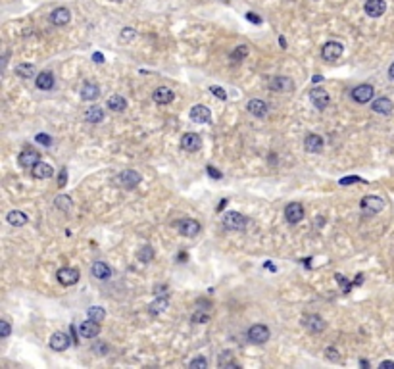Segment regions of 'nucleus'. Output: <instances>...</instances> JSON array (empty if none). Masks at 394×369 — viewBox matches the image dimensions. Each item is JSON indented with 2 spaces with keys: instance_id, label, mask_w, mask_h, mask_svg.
Instances as JSON below:
<instances>
[{
  "instance_id": "obj_1",
  "label": "nucleus",
  "mask_w": 394,
  "mask_h": 369,
  "mask_svg": "<svg viewBox=\"0 0 394 369\" xmlns=\"http://www.w3.org/2000/svg\"><path fill=\"white\" fill-rule=\"evenodd\" d=\"M360 208L361 212H363V216H375V214H379L384 208V200L379 198V196H365L361 200Z\"/></svg>"
},
{
  "instance_id": "obj_2",
  "label": "nucleus",
  "mask_w": 394,
  "mask_h": 369,
  "mask_svg": "<svg viewBox=\"0 0 394 369\" xmlns=\"http://www.w3.org/2000/svg\"><path fill=\"white\" fill-rule=\"evenodd\" d=\"M223 225L229 229V231H242V229L248 225V219L239 214V212H227L223 216Z\"/></svg>"
},
{
  "instance_id": "obj_3",
  "label": "nucleus",
  "mask_w": 394,
  "mask_h": 369,
  "mask_svg": "<svg viewBox=\"0 0 394 369\" xmlns=\"http://www.w3.org/2000/svg\"><path fill=\"white\" fill-rule=\"evenodd\" d=\"M344 52V46L337 41H329V43L323 44V48H321V56H323V60L325 62H335V60H339L340 56Z\"/></svg>"
},
{
  "instance_id": "obj_4",
  "label": "nucleus",
  "mask_w": 394,
  "mask_h": 369,
  "mask_svg": "<svg viewBox=\"0 0 394 369\" xmlns=\"http://www.w3.org/2000/svg\"><path fill=\"white\" fill-rule=\"evenodd\" d=\"M116 183L123 187V189H135L137 185L141 183V175L137 173V171H133V169H125V171H121L118 177H116Z\"/></svg>"
},
{
  "instance_id": "obj_5",
  "label": "nucleus",
  "mask_w": 394,
  "mask_h": 369,
  "mask_svg": "<svg viewBox=\"0 0 394 369\" xmlns=\"http://www.w3.org/2000/svg\"><path fill=\"white\" fill-rule=\"evenodd\" d=\"M177 229H179V233L183 237H196L200 233V223L194 221V219H190V217H186V219L177 221Z\"/></svg>"
},
{
  "instance_id": "obj_6",
  "label": "nucleus",
  "mask_w": 394,
  "mask_h": 369,
  "mask_svg": "<svg viewBox=\"0 0 394 369\" xmlns=\"http://www.w3.org/2000/svg\"><path fill=\"white\" fill-rule=\"evenodd\" d=\"M269 88L271 90H277V93H290L292 88H294V81L290 79V77H273L271 81H269Z\"/></svg>"
},
{
  "instance_id": "obj_7",
  "label": "nucleus",
  "mask_w": 394,
  "mask_h": 369,
  "mask_svg": "<svg viewBox=\"0 0 394 369\" xmlns=\"http://www.w3.org/2000/svg\"><path fill=\"white\" fill-rule=\"evenodd\" d=\"M41 162V154L37 152V150H25L18 156V163L25 167V169H33L37 163Z\"/></svg>"
},
{
  "instance_id": "obj_8",
  "label": "nucleus",
  "mask_w": 394,
  "mask_h": 369,
  "mask_svg": "<svg viewBox=\"0 0 394 369\" xmlns=\"http://www.w3.org/2000/svg\"><path fill=\"white\" fill-rule=\"evenodd\" d=\"M375 95V90H373L371 85H358V87L352 90V98L358 102V104H365V102H369Z\"/></svg>"
},
{
  "instance_id": "obj_9",
  "label": "nucleus",
  "mask_w": 394,
  "mask_h": 369,
  "mask_svg": "<svg viewBox=\"0 0 394 369\" xmlns=\"http://www.w3.org/2000/svg\"><path fill=\"white\" fill-rule=\"evenodd\" d=\"M200 144H202V141H200V135H196V133H185L181 137V148L186 152H196Z\"/></svg>"
},
{
  "instance_id": "obj_10",
  "label": "nucleus",
  "mask_w": 394,
  "mask_h": 369,
  "mask_svg": "<svg viewBox=\"0 0 394 369\" xmlns=\"http://www.w3.org/2000/svg\"><path fill=\"white\" fill-rule=\"evenodd\" d=\"M56 277L64 287H71V285H75L79 281V271L73 269V267H62L60 271L56 273Z\"/></svg>"
},
{
  "instance_id": "obj_11",
  "label": "nucleus",
  "mask_w": 394,
  "mask_h": 369,
  "mask_svg": "<svg viewBox=\"0 0 394 369\" xmlns=\"http://www.w3.org/2000/svg\"><path fill=\"white\" fill-rule=\"evenodd\" d=\"M310 100L318 110H325L329 106V95L323 88H312L310 90Z\"/></svg>"
},
{
  "instance_id": "obj_12",
  "label": "nucleus",
  "mask_w": 394,
  "mask_h": 369,
  "mask_svg": "<svg viewBox=\"0 0 394 369\" xmlns=\"http://www.w3.org/2000/svg\"><path fill=\"white\" fill-rule=\"evenodd\" d=\"M285 217L288 223H298V221H302V217H304V208L300 202H292V204H288L285 208Z\"/></svg>"
},
{
  "instance_id": "obj_13",
  "label": "nucleus",
  "mask_w": 394,
  "mask_h": 369,
  "mask_svg": "<svg viewBox=\"0 0 394 369\" xmlns=\"http://www.w3.org/2000/svg\"><path fill=\"white\" fill-rule=\"evenodd\" d=\"M363 10L369 18H381L386 10V4H384V0H367Z\"/></svg>"
},
{
  "instance_id": "obj_14",
  "label": "nucleus",
  "mask_w": 394,
  "mask_h": 369,
  "mask_svg": "<svg viewBox=\"0 0 394 369\" xmlns=\"http://www.w3.org/2000/svg\"><path fill=\"white\" fill-rule=\"evenodd\" d=\"M248 338H250V342L262 344L269 338V329L265 325H252L250 331H248Z\"/></svg>"
},
{
  "instance_id": "obj_15",
  "label": "nucleus",
  "mask_w": 394,
  "mask_h": 369,
  "mask_svg": "<svg viewBox=\"0 0 394 369\" xmlns=\"http://www.w3.org/2000/svg\"><path fill=\"white\" fill-rule=\"evenodd\" d=\"M190 120L194 121V123H210L212 114H210V110L206 108V106L196 104V106L190 108Z\"/></svg>"
},
{
  "instance_id": "obj_16",
  "label": "nucleus",
  "mask_w": 394,
  "mask_h": 369,
  "mask_svg": "<svg viewBox=\"0 0 394 369\" xmlns=\"http://www.w3.org/2000/svg\"><path fill=\"white\" fill-rule=\"evenodd\" d=\"M69 344H71V340H69L66 333H54L50 337V348L56 350V352H64V350L69 348Z\"/></svg>"
},
{
  "instance_id": "obj_17",
  "label": "nucleus",
  "mask_w": 394,
  "mask_h": 369,
  "mask_svg": "<svg viewBox=\"0 0 394 369\" xmlns=\"http://www.w3.org/2000/svg\"><path fill=\"white\" fill-rule=\"evenodd\" d=\"M323 146H325V142L319 135H308L306 141H304V148L310 154H319L323 150Z\"/></svg>"
},
{
  "instance_id": "obj_18",
  "label": "nucleus",
  "mask_w": 394,
  "mask_h": 369,
  "mask_svg": "<svg viewBox=\"0 0 394 369\" xmlns=\"http://www.w3.org/2000/svg\"><path fill=\"white\" fill-rule=\"evenodd\" d=\"M98 333H100V325L96 323V321H85V323H81L79 325V335L81 337H85V338H94V337H98Z\"/></svg>"
},
{
  "instance_id": "obj_19",
  "label": "nucleus",
  "mask_w": 394,
  "mask_h": 369,
  "mask_svg": "<svg viewBox=\"0 0 394 369\" xmlns=\"http://www.w3.org/2000/svg\"><path fill=\"white\" fill-rule=\"evenodd\" d=\"M152 98H154V102H156V104H169V102L175 98V95H173V90H171V88L158 87L156 90H154Z\"/></svg>"
},
{
  "instance_id": "obj_20",
  "label": "nucleus",
  "mask_w": 394,
  "mask_h": 369,
  "mask_svg": "<svg viewBox=\"0 0 394 369\" xmlns=\"http://www.w3.org/2000/svg\"><path fill=\"white\" fill-rule=\"evenodd\" d=\"M69 20H71V12L67 10V8H56V10L50 14V22L54 23V25H58V27L69 23Z\"/></svg>"
},
{
  "instance_id": "obj_21",
  "label": "nucleus",
  "mask_w": 394,
  "mask_h": 369,
  "mask_svg": "<svg viewBox=\"0 0 394 369\" xmlns=\"http://www.w3.org/2000/svg\"><path fill=\"white\" fill-rule=\"evenodd\" d=\"M31 173H33L35 179H50V177L54 175V169H52V165H50V163L39 162L33 169H31Z\"/></svg>"
},
{
  "instance_id": "obj_22",
  "label": "nucleus",
  "mask_w": 394,
  "mask_h": 369,
  "mask_svg": "<svg viewBox=\"0 0 394 369\" xmlns=\"http://www.w3.org/2000/svg\"><path fill=\"white\" fill-rule=\"evenodd\" d=\"M90 273L100 281H106V279L112 277V269L108 267V263H104V261H94L92 267H90Z\"/></svg>"
},
{
  "instance_id": "obj_23",
  "label": "nucleus",
  "mask_w": 394,
  "mask_h": 369,
  "mask_svg": "<svg viewBox=\"0 0 394 369\" xmlns=\"http://www.w3.org/2000/svg\"><path fill=\"white\" fill-rule=\"evenodd\" d=\"M100 97V87L96 83H85L83 88H81V98L87 100V102H92Z\"/></svg>"
},
{
  "instance_id": "obj_24",
  "label": "nucleus",
  "mask_w": 394,
  "mask_h": 369,
  "mask_svg": "<svg viewBox=\"0 0 394 369\" xmlns=\"http://www.w3.org/2000/svg\"><path fill=\"white\" fill-rule=\"evenodd\" d=\"M304 325L312 333H321L325 329V321L319 315H308V317H304Z\"/></svg>"
},
{
  "instance_id": "obj_25",
  "label": "nucleus",
  "mask_w": 394,
  "mask_h": 369,
  "mask_svg": "<svg viewBox=\"0 0 394 369\" xmlns=\"http://www.w3.org/2000/svg\"><path fill=\"white\" fill-rule=\"evenodd\" d=\"M394 108L392 100L390 98H377L375 102L371 104V110L375 112V114H390Z\"/></svg>"
},
{
  "instance_id": "obj_26",
  "label": "nucleus",
  "mask_w": 394,
  "mask_h": 369,
  "mask_svg": "<svg viewBox=\"0 0 394 369\" xmlns=\"http://www.w3.org/2000/svg\"><path fill=\"white\" fill-rule=\"evenodd\" d=\"M35 83H37V87L41 90H50L54 87V75L50 71H43V73H39L35 77Z\"/></svg>"
},
{
  "instance_id": "obj_27",
  "label": "nucleus",
  "mask_w": 394,
  "mask_h": 369,
  "mask_svg": "<svg viewBox=\"0 0 394 369\" xmlns=\"http://www.w3.org/2000/svg\"><path fill=\"white\" fill-rule=\"evenodd\" d=\"M246 108H248V112H250L252 116H256V118H263V116L267 114V104H265L263 100H258V98H256V100H250Z\"/></svg>"
},
{
  "instance_id": "obj_28",
  "label": "nucleus",
  "mask_w": 394,
  "mask_h": 369,
  "mask_svg": "<svg viewBox=\"0 0 394 369\" xmlns=\"http://www.w3.org/2000/svg\"><path fill=\"white\" fill-rule=\"evenodd\" d=\"M6 219H8V223L14 225V227H23V225L29 221V217L25 216L23 212H20V210H12Z\"/></svg>"
},
{
  "instance_id": "obj_29",
  "label": "nucleus",
  "mask_w": 394,
  "mask_h": 369,
  "mask_svg": "<svg viewBox=\"0 0 394 369\" xmlns=\"http://www.w3.org/2000/svg\"><path fill=\"white\" fill-rule=\"evenodd\" d=\"M85 120L88 123H100V121L104 120V110L100 108V106H92V108H88L85 112Z\"/></svg>"
},
{
  "instance_id": "obj_30",
  "label": "nucleus",
  "mask_w": 394,
  "mask_h": 369,
  "mask_svg": "<svg viewBox=\"0 0 394 369\" xmlns=\"http://www.w3.org/2000/svg\"><path fill=\"white\" fill-rule=\"evenodd\" d=\"M108 108L112 112H123V110L127 108V100L120 95H114V97H110L108 100Z\"/></svg>"
},
{
  "instance_id": "obj_31",
  "label": "nucleus",
  "mask_w": 394,
  "mask_h": 369,
  "mask_svg": "<svg viewBox=\"0 0 394 369\" xmlns=\"http://www.w3.org/2000/svg\"><path fill=\"white\" fill-rule=\"evenodd\" d=\"M88 319L90 321H96V323H102L104 321V317H106V312H104V308H100V306H94V308H88Z\"/></svg>"
},
{
  "instance_id": "obj_32",
  "label": "nucleus",
  "mask_w": 394,
  "mask_h": 369,
  "mask_svg": "<svg viewBox=\"0 0 394 369\" xmlns=\"http://www.w3.org/2000/svg\"><path fill=\"white\" fill-rule=\"evenodd\" d=\"M167 304H169V302H167V298H165V296L158 298V300H154L152 304H150V314H152V315L162 314L165 308H167Z\"/></svg>"
},
{
  "instance_id": "obj_33",
  "label": "nucleus",
  "mask_w": 394,
  "mask_h": 369,
  "mask_svg": "<svg viewBox=\"0 0 394 369\" xmlns=\"http://www.w3.org/2000/svg\"><path fill=\"white\" fill-rule=\"evenodd\" d=\"M16 73L20 77H25V79H29V77L35 75V65L31 64H20L16 65Z\"/></svg>"
},
{
  "instance_id": "obj_34",
  "label": "nucleus",
  "mask_w": 394,
  "mask_h": 369,
  "mask_svg": "<svg viewBox=\"0 0 394 369\" xmlns=\"http://www.w3.org/2000/svg\"><path fill=\"white\" fill-rule=\"evenodd\" d=\"M137 258H139V261H143V263H148V261H152V260H154V250H152V246H143V248L139 250Z\"/></svg>"
},
{
  "instance_id": "obj_35",
  "label": "nucleus",
  "mask_w": 394,
  "mask_h": 369,
  "mask_svg": "<svg viewBox=\"0 0 394 369\" xmlns=\"http://www.w3.org/2000/svg\"><path fill=\"white\" fill-rule=\"evenodd\" d=\"M246 56H248V46L241 44V46H237V48L231 52V62H241L242 58H246Z\"/></svg>"
},
{
  "instance_id": "obj_36",
  "label": "nucleus",
  "mask_w": 394,
  "mask_h": 369,
  "mask_svg": "<svg viewBox=\"0 0 394 369\" xmlns=\"http://www.w3.org/2000/svg\"><path fill=\"white\" fill-rule=\"evenodd\" d=\"M56 208H58V210H64V212H69V210H71V198L66 195L58 196V198H56Z\"/></svg>"
},
{
  "instance_id": "obj_37",
  "label": "nucleus",
  "mask_w": 394,
  "mask_h": 369,
  "mask_svg": "<svg viewBox=\"0 0 394 369\" xmlns=\"http://www.w3.org/2000/svg\"><path fill=\"white\" fill-rule=\"evenodd\" d=\"M219 365H221V367H231V365H233V367H239V363L233 361V354H231V352H223V354H221Z\"/></svg>"
},
{
  "instance_id": "obj_38",
  "label": "nucleus",
  "mask_w": 394,
  "mask_h": 369,
  "mask_svg": "<svg viewBox=\"0 0 394 369\" xmlns=\"http://www.w3.org/2000/svg\"><path fill=\"white\" fill-rule=\"evenodd\" d=\"M188 367H192V369H196V367L206 369V367H208V359H206V358H196V359H192V361L188 363Z\"/></svg>"
},
{
  "instance_id": "obj_39",
  "label": "nucleus",
  "mask_w": 394,
  "mask_h": 369,
  "mask_svg": "<svg viewBox=\"0 0 394 369\" xmlns=\"http://www.w3.org/2000/svg\"><path fill=\"white\" fill-rule=\"evenodd\" d=\"M92 350H94L98 356H104V354H108V344H104V342L96 340V342L92 344Z\"/></svg>"
},
{
  "instance_id": "obj_40",
  "label": "nucleus",
  "mask_w": 394,
  "mask_h": 369,
  "mask_svg": "<svg viewBox=\"0 0 394 369\" xmlns=\"http://www.w3.org/2000/svg\"><path fill=\"white\" fill-rule=\"evenodd\" d=\"M10 323L8 321H0V337L2 338H8L10 337Z\"/></svg>"
},
{
  "instance_id": "obj_41",
  "label": "nucleus",
  "mask_w": 394,
  "mask_h": 369,
  "mask_svg": "<svg viewBox=\"0 0 394 369\" xmlns=\"http://www.w3.org/2000/svg\"><path fill=\"white\" fill-rule=\"evenodd\" d=\"M35 141L39 142V144H44V146H50V144H52V139H50L48 135H44V133H39V135L35 137Z\"/></svg>"
},
{
  "instance_id": "obj_42",
  "label": "nucleus",
  "mask_w": 394,
  "mask_h": 369,
  "mask_svg": "<svg viewBox=\"0 0 394 369\" xmlns=\"http://www.w3.org/2000/svg\"><path fill=\"white\" fill-rule=\"evenodd\" d=\"M210 319L208 314H202V312H196V314L192 315V323H206Z\"/></svg>"
},
{
  "instance_id": "obj_43",
  "label": "nucleus",
  "mask_w": 394,
  "mask_h": 369,
  "mask_svg": "<svg viewBox=\"0 0 394 369\" xmlns=\"http://www.w3.org/2000/svg\"><path fill=\"white\" fill-rule=\"evenodd\" d=\"M325 354H327V358L331 359V361H339V359H340L339 352H337V348H333V346H329L327 350H325Z\"/></svg>"
},
{
  "instance_id": "obj_44",
  "label": "nucleus",
  "mask_w": 394,
  "mask_h": 369,
  "mask_svg": "<svg viewBox=\"0 0 394 369\" xmlns=\"http://www.w3.org/2000/svg\"><path fill=\"white\" fill-rule=\"evenodd\" d=\"M133 37H135V29H131V27H127V29H123V33L120 35L121 41H131Z\"/></svg>"
},
{
  "instance_id": "obj_45",
  "label": "nucleus",
  "mask_w": 394,
  "mask_h": 369,
  "mask_svg": "<svg viewBox=\"0 0 394 369\" xmlns=\"http://www.w3.org/2000/svg\"><path fill=\"white\" fill-rule=\"evenodd\" d=\"M246 20L250 23H254V25H260V23H262V18H258V14H254V12H248V14H246Z\"/></svg>"
},
{
  "instance_id": "obj_46",
  "label": "nucleus",
  "mask_w": 394,
  "mask_h": 369,
  "mask_svg": "<svg viewBox=\"0 0 394 369\" xmlns=\"http://www.w3.org/2000/svg\"><path fill=\"white\" fill-rule=\"evenodd\" d=\"M210 90H212V93H214L218 98H221V100H225V98H227V93H225L221 87H210Z\"/></svg>"
},
{
  "instance_id": "obj_47",
  "label": "nucleus",
  "mask_w": 394,
  "mask_h": 369,
  "mask_svg": "<svg viewBox=\"0 0 394 369\" xmlns=\"http://www.w3.org/2000/svg\"><path fill=\"white\" fill-rule=\"evenodd\" d=\"M67 185V169H62V173L58 177V187L62 189V187H66Z\"/></svg>"
},
{
  "instance_id": "obj_48",
  "label": "nucleus",
  "mask_w": 394,
  "mask_h": 369,
  "mask_svg": "<svg viewBox=\"0 0 394 369\" xmlns=\"http://www.w3.org/2000/svg\"><path fill=\"white\" fill-rule=\"evenodd\" d=\"M206 169H208L210 177H214V179H221V177H223V175H221V171H218V169H216V167H212V165H208Z\"/></svg>"
},
{
  "instance_id": "obj_49",
  "label": "nucleus",
  "mask_w": 394,
  "mask_h": 369,
  "mask_svg": "<svg viewBox=\"0 0 394 369\" xmlns=\"http://www.w3.org/2000/svg\"><path fill=\"white\" fill-rule=\"evenodd\" d=\"M358 181H361V179H360V177H356V175H354V177H344V179L340 181V185H344V187H346V185L358 183Z\"/></svg>"
},
{
  "instance_id": "obj_50",
  "label": "nucleus",
  "mask_w": 394,
  "mask_h": 369,
  "mask_svg": "<svg viewBox=\"0 0 394 369\" xmlns=\"http://www.w3.org/2000/svg\"><path fill=\"white\" fill-rule=\"evenodd\" d=\"M92 60H94L96 64H102V62H104V56L100 54V52H94V54H92Z\"/></svg>"
},
{
  "instance_id": "obj_51",
  "label": "nucleus",
  "mask_w": 394,
  "mask_h": 369,
  "mask_svg": "<svg viewBox=\"0 0 394 369\" xmlns=\"http://www.w3.org/2000/svg\"><path fill=\"white\" fill-rule=\"evenodd\" d=\"M381 367H392L394 369V361H381Z\"/></svg>"
},
{
  "instance_id": "obj_52",
  "label": "nucleus",
  "mask_w": 394,
  "mask_h": 369,
  "mask_svg": "<svg viewBox=\"0 0 394 369\" xmlns=\"http://www.w3.org/2000/svg\"><path fill=\"white\" fill-rule=\"evenodd\" d=\"M388 75H390V77L394 79V64L390 65V67H388Z\"/></svg>"
},
{
  "instance_id": "obj_53",
  "label": "nucleus",
  "mask_w": 394,
  "mask_h": 369,
  "mask_svg": "<svg viewBox=\"0 0 394 369\" xmlns=\"http://www.w3.org/2000/svg\"><path fill=\"white\" fill-rule=\"evenodd\" d=\"M279 43H281V46H283V48H286V43H285V39H283V37H279Z\"/></svg>"
},
{
  "instance_id": "obj_54",
  "label": "nucleus",
  "mask_w": 394,
  "mask_h": 369,
  "mask_svg": "<svg viewBox=\"0 0 394 369\" xmlns=\"http://www.w3.org/2000/svg\"><path fill=\"white\" fill-rule=\"evenodd\" d=\"M321 79H323V77H321V75H314V83H319Z\"/></svg>"
},
{
  "instance_id": "obj_55",
  "label": "nucleus",
  "mask_w": 394,
  "mask_h": 369,
  "mask_svg": "<svg viewBox=\"0 0 394 369\" xmlns=\"http://www.w3.org/2000/svg\"><path fill=\"white\" fill-rule=\"evenodd\" d=\"M221 2H223V4H227V2H231V0H221Z\"/></svg>"
},
{
  "instance_id": "obj_56",
  "label": "nucleus",
  "mask_w": 394,
  "mask_h": 369,
  "mask_svg": "<svg viewBox=\"0 0 394 369\" xmlns=\"http://www.w3.org/2000/svg\"><path fill=\"white\" fill-rule=\"evenodd\" d=\"M116 2H121V0H116Z\"/></svg>"
}]
</instances>
